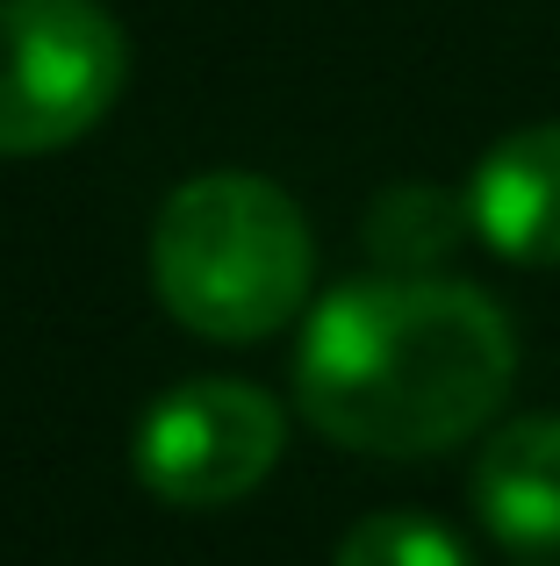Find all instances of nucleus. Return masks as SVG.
Returning <instances> with one entry per match:
<instances>
[{
    "label": "nucleus",
    "instance_id": "obj_1",
    "mask_svg": "<svg viewBox=\"0 0 560 566\" xmlns=\"http://www.w3.org/2000/svg\"><path fill=\"white\" fill-rule=\"evenodd\" d=\"M518 380V331L467 280H352L294 345V401L345 452L432 459L475 438Z\"/></svg>",
    "mask_w": 560,
    "mask_h": 566
},
{
    "label": "nucleus",
    "instance_id": "obj_2",
    "mask_svg": "<svg viewBox=\"0 0 560 566\" xmlns=\"http://www.w3.org/2000/svg\"><path fill=\"white\" fill-rule=\"evenodd\" d=\"M317 244L302 208L259 172H201L173 187L152 222V280L173 323L252 345L302 316Z\"/></svg>",
    "mask_w": 560,
    "mask_h": 566
},
{
    "label": "nucleus",
    "instance_id": "obj_3",
    "mask_svg": "<svg viewBox=\"0 0 560 566\" xmlns=\"http://www.w3.org/2000/svg\"><path fill=\"white\" fill-rule=\"evenodd\" d=\"M129 80V36L101 0H0V158L80 144Z\"/></svg>",
    "mask_w": 560,
    "mask_h": 566
},
{
    "label": "nucleus",
    "instance_id": "obj_4",
    "mask_svg": "<svg viewBox=\"0 0 560 566\" xmlns=\"http://www.w3.org/2000/svg\"><path fill=\"white\" fill-rule=\"evenodd\" d=\"M288 416L245 380H187L137 423V481L173 510H224L273 473Z\"/></svg>",
    "mask_w": 560,
    "mask_h": 566
},
{
    "label": "nucleus",
    "instance_id": "obj_5",
    "mask_svg": "<svg viewBox=\"0 0 560 566\" xmlns=\"http://www.w3.org/2000/svg\"><path fill=\"white\" fill-rule=\"evenodd\" d=\"M467 230L510 265H560V123L510 129L467 180Z\"/></svg>",
    "mask_w": 560,
    "mask_h": 566
},
{
    "label": "nucleus",
    "instance_id": "obj_6",
    "mask_svg": "<svg viewBox=\"0 0 560 566\" xmlns=\"http://www.w3.org/2000/svg\"><path fill=\"white\" fill-rule=\"evenodd\" d=\"M475 516L510 553H560V416H518L481 444Z\"/></svg>",
    "mask_w": 560,
    "mask_h": 566
},
{
    "label": "nucleus",
    "instance_id": "obj_7",
    "mask_svg": "<svg viewBox=\"0 0 560 566\" xmlns=\"http://www.w3.org/2000/svg\"><path fill=\"white\" fill-rule=\"evenodd\" d=\"M460 222H467V208H453L438 187H388L374 201V216H366V244H374V259L388 273L417 280L453 251Z\"/></svg>",
    "mask_w": 560,
    "mask_h": 566
},
{
    "label": "nucleus",
    "instance_id": "obj_8",
    "mask_svg": "<svg viewBox=\"0 0 560 566\" xmlns=\"http://www.w3.org/2000/svg\"><path fill=\"white\" fill-rule=\"evenodd\" d=\"M331 566H475V559H467V545L453 538L446 524H432V516L381 510V516H360V524L338 538Z\"/></svg>",
    "mask_w": 560,
    "mask_h": 566
}]
</instances>
